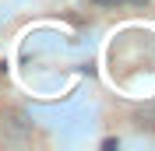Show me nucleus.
Returning <instances> with one entry per match:
<instances>
[{
    "instance_id": "f257e3e1",
    "label": "nucleus",
    "mask_w": 155,
    "mask_h": 151,
    "mask_svg": "<svg viewBox=\"0 0 155 151\" xmlns=\"http://www.w3.org/2000/svg\"><path fill=\"white\" fill-rule=\"evenodd\" d=\"M141 120H148V127H155V105H152V109H145V113H141Z\"/></svg>"
},
{
    "instance_id": "f03ea898",
    "label": "nucleus",
    "mask_w": 155,
    "mask_h": 151,
    "mask_svg": "<svg viewBox=\"0 0 155 151\" xmlns=\"http://www.w3.org/2000/svg\"><path fill=\"white\" fill-rule=\"evenodd\" d=\"M102 4H145V0H102Z\"/></svg>"
}]
</instances>
